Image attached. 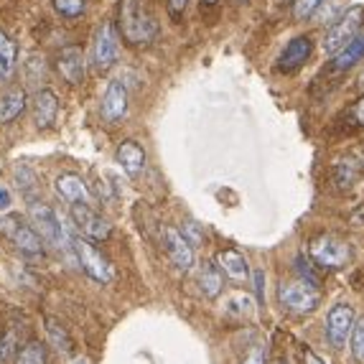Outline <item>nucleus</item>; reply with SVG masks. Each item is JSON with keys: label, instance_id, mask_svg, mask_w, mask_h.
<instances>
[{"label": "nucleus", "instance_id": "obj_1", "mask_svg": "<svg viewBox=\"0 0 364 364\" xmlns=\"http://www.w3.org/2000/svg\"><path fill=\"white\" fill-rule=\"evenodd\" d=\"M28 217H31V225L33 230L41 235L43 242L54 245L59 252H64L69 262L77 265V257H74V245H72V232L74 227L67 225V219L56 214L49 204H43V201H31L28 204Z\"/></svg>", "mask_w": 364, "mask_h": 364}, {"label": "nucleus", "instance_id": "obj_2", "mask_svg": "<svg viewBox=\"0 0 364 364\" xmlns=\"http://www.w3.org/2000/svg\"><path fill=\"white\" fill-rule=\"evenodd\" d=\"M130 46H146L156 41L158 21L146 0H122L120 3V31H117Z\"/></svg>", "mask_w": 364, "mask_h": 364}, {"label": "nucleus", "instance_id": "obj_3", "mask_svg": "<svg viewBox=\"0 0 364 364\" xmlns=\"http://www.w3.org/2000/svg\"><path fill=\"white\" fill-rule=\"evenodd\" d=\"M72 245H74V257H77V265L90 275L92 280H97L102 286L115 280V265L102 255V250H97L95 245L82 237L77 230L72 232Z\"/></svg>", "mask_w": 364, "mask_h": 364}, {"label": "nucleus", "instance_id": "obj_4", "mask_svg": "<svg viewBox=\"0 0 364 364\" xmlns=\"http://www.w3.org/2000/svg\"><path fill=\"white\" fill-rule=\"evenodd\" d=\"M309 255L316 267H321L326 273H334V270L346 267V262L352 260V245L336 235H321L311 242Z\"/></svg>", "mask_w": 364, "mask_h": 364}, {"label": "nucleus", "instance_id": "obj_5", "mask_svg": "<svg viewBox=\"0 0 364 364\" xmlns=\"http://www.w3.org/2000/svg\"><path fill=\"white\" fill-rule=\"evenodd\" d=\"M278 304L283 311L293 316L314 314L321 304V291L306 280H291V283H280L278 286Z\"/></svg>", "mask_w": 364, "mask_h": 364}, {"label": "nucleus", "instance_id": "obj_6", "mask_svg": "<svg viewBox=\"0 0 364 364\" xmlns=\"http://www.w3.org/2000/svg\"><path fill=\"white\" fill-rule=\"evenodd\" d=\"M117 56H120V33L112 21H102L92 36V67L95 72L105 74L115 67Z\"/></svg>", "mask_w": 364, "mask_h": 364}, {"label": "nucleus", "instance_id": "obj_7", "mask_svg": "<svg viewBox=\"0 0 364 364\" xmlns=\"http://www.w3.org/2000/svg\"><path fill=\"white\" fill-rule=\"evenodd\" d=\"M362 26H364V6L362 3L349 6L339 16V21H334V23L328 26L326 36H323V51L326 54H336L341 46H346V43L357 36L359 31H362Z\"/></svg>", "mask_w": 364, "mask_h": 364}, {"label": "nucleus", "instance_id": "obj_8", "mask_svg": "<svg viewBox=\"0 0 364 364\" xmlns=\"http://www.w3.org/2000/svg\"><path fill=\"white\" fill-rule=\"evenodd\" d=\"M0 232H3V235H6L8 240L21 250V252H26V255H38V252L43 250L41 235L33 230V225H26L18 214L0 217Z\"/></svg>", "mask_w": 364, "mask_h": 364}, {"label": "nucleus", "instance_id": "obj_9", "mask_svg": "<svg viewBox=\"0 0 364 364\" xmlns=\"http://www.w3.org/2000/svg\"><path fill=\"white\" fill-rule=\"evenodd\" d=\"M72 222H74V230H77L79 235H85L87 240L102 242V240H107V237L112 235L109 222L97 209L90 207V204H72Z\"/></svg>", "mask_w": 364, "mask_h": 364}, {"label": "nucleus", "instance_id": "obj_10", "mask_svg": "<svg viewBox=\"0 0 364 364\" xmlns=\"http://www.w3.org/2000/svg\"><path fill=\"white\" fill-rule=\"evenodd\" d=\"M357 321L354 309L349 304H334L326 314V339L334 349H344L346 339L352 334V326Z\"/></svg>", "mask_w": 364, "mask_h": 364}, {"label": "nucleus", "instance_id": "obj_11", "mask_svg": "<svg viewBox=\"0 0 364 364\" xmlns=\"http://www.w3.org/2000/svg\"><path fill=\"white\" fill-rule=\"evenodd\" d=\"M311 54H314V38H311L309 33L293 36L291 41L286 43V49L280 51L275 69H278L280 74H293L311 59Z\"/></svg>", "mask_w": 364, "mask_h": 364}, {"label": "nucleus", "instance_id": "obj_12", "mask_svg": "<svg viewBox=\"0 0 364 364\" xmlns=\"http://www.w3.org/2000/svg\"><path fill=\"white\" fill-rule=\"evenodd\" d=\"M164 250L176 270L188 273V270L194 267V260H196L194 247L188 245V240L181 235V230H176V227H164Z\"/></svg>", "mask_w": 364, "mask_h": 364}, {"label": "nucleus", "instance_id": "obj_13", "mask_svg": "<svg viewBox=\"0 0 364 364\" xmlns=\"http://www.w3.org/2000/svg\"><path fill=\"white\" fill-rule=\"evenodd\" d=\"M128 102H130L128 87L122 85L120 79L107 82V90H105V95H102V117L109 125L120 122L122 117L128 115Z\"/></svg>", "mask_w": 364, "mask_h": 364}, {"label": "nucleus", "instance_id": "obj_14", "mask_svg": "<svg viewBox=\"0 0 364 364\" xmlns=\"http://www.w3.org/2000/svg\"><path fill=\"white\" fill-rule=\"evenodd\" d=\"M54 191L64 201H69V204H90V207L95 204L90 188H87V181L79 173H61V176H56Z\"/></svg>", "mask_w": 364, "mask_h": 364}, {"label": "nucleus", "instance_id": "obj_15", "mask_svg": "<svg viewBox=\"0 0 364 364\" xmlns=\"http://www.w3.org/2000/svg\"><path fill=\"white\" fill-rule=\"evenodd\" d=\"M56 67H59V74L67 79L69 85H82V82H85V74H87L85 51L79 49V46H67V49H61Z\"/></svg>", "mask_w": 364, "mask_h": 364}, {"label": "nucleus", "instance_id": "obj_16", "mask_svg": "<svg viewBox=\"0 0 364 364\" xmlns=\"http://www.w3.org/2000/svg\"><path fill=\"white\" fill-rule=\"evenodd\" d=\"M56 117H59V97L51 90H38L36 97H33V122H36V128H54Z\"/></svg>", "mask_w": 364, "mask_h": 364}, {"label": "nucleus", "instance_id": "obj_17", "mask_svg": "<svg viewBox=\"0 0 364 364\" xmlns=\"http://www.w3.org/2000/svg\"><path fill=\"white\" fill-rule=\"evenodd\" d=\"M115 161L122 166V171L128 173L130 178H138L143 171H146V151L140 143L135 140H122L115 151Z\"/></svg>", "mask_w": 364, "mask_h": 364}, {"label": "nucleus", "instance_id": "obj_18", "mask_svg": "<svg viewBox=\"0 0 364 364\" xmlns=\"http://www.w3.org/2000/svg\"><path fill=\"white\" fill-rule=\"evenodd\" d=\"M362 59H364V31H359L357 36L346 43V46H341L336 54H331V69L346 72V69L357 67Z\"/></svg>", "mask_w": 364, "mask_h": 364}, {"label": "nucleus", "instance_id": "obj_19", "mask_svg": "<svg viewBox=\"0 0 364 364\" xmlns=\"http://www.w3.org/2000/svg\"><path fill=\"white\" fill-rule=\"evenodd\" d=\"M362 173H364V158L359 161L357 156L339 158L334 164V168H331V176H334V183L339 188H352L362 178Z\"/></svg>", "mask_w": 364, "mask_h": 364}, {"label": "nucleus", "instance_id": "obj_20", "mask_svg": "<svg viewBox=\"0 0 364 364\" xmlns=\"http://www.w3.org/2000/svg\"><path fill=\"white\" fill-rule=\"evenodd\" d=\"M217 267L227 278L242 283V280L250 278V265L245 260V255H240L237 250H219L217 252Z\"/></svg>", "mask_w": 364, "mask_h": 364}, {"label": "nucleus", "instance_id": "obj_21", "mask_svg": "<svg viewBox=\"0 0 364 364\" xmlns=\"http://www.w3.org/2000/svg\"><path fill=\"white\" fill-rule=\"evenodd\" d=\"M28 105V97H26V90L16 87V90H8L3 97H0V125H8L16 117H21V112Z\"/></svg>", "mask_w": 364, "mask_h": 364}, {"label": "nucleus", "instance_id": "obj_22", "mask_svg": "<svg viewBox=\"0 0 364 364\" xmlns=\"http://www.w3.org/2000/svg\"><path fill=\"white\" fill-rule=\"evenodd\" d=\"M199 291H201V296L209 298V301L219 298V293L225 291V275H222V270L217 267V262H207V265L201 267Z\"/></svg>", "mask_w": 364, "mask_h": 364}, {"label": "nucleus", "instance_id": "obj_23", "mask_svg": "<svg viewBox=\"0 0 364 364\" xmlns=\"http://www.w3.org/2000/svg\"><path fill=\"white\" fill-rule=\"evenodd\" d=\"M43 328H46V339H49V344L54 346L56 352L61 354H72V336H69L67 326L59 321V318H51V316H46L43 318Z\"/></svg>", "mask_w": 364, "mask_h": 364}, {"label": "nucleus", "instance_id": "obj_24", "mask_svg": "<svg viewBox=\"0 0 364 364\" xmlns=\"http://www.w3.org/2000/svg\"><path fill=\"white\" fill-rule=\"evenodd\" d=\"M16 56H18L16 41L6 31H0V82H8L16 74Z\"/></svg>", "mask_w": 364, "mask_h": 364}, {"label": "nucleus", "instance_id": "obj_25", "mask_svg": "<svg viewBox=\"0 0 364 364\" xmlns=\"http://www.w3.org/2000/svg\"><path fill=\"white\" fill-rule=\"evenodd\" d=\"M16 364H46V346L41 341H26L16 352Z\"/></svg>", "mask_w": 364, "mask_h": 364}, {"label": "nucleus", "instance_id": "obj_26", "mask_svg": "<svg viewBox=\"0 0 364 364\" xmlns=\"http://www.w3.org/2000/svg\"><path fill=\"white\" fill-rule=\"evenodd\" d=\"M252 309H255V304H252V298L247 296V293H235V296L227 301V314L230 316H240V318H245V316L252 314Z\"/></svg>", "mask_w": 364, "mask_h": 364}, {"label": "nucleus", "instance_id": "obj_27", "mask_svg": "<svg viewBox=\"0 0 364 364\" xmlns=\"http://www.w3.org/2000/svg\"><path fill=\"white\" fill-rule=\"evenodd\" d=\"M349 346H352V357L357 364H364V316L357 318L352 326V334H349Z\"/></svg>", "mask_w": 364, "mask_h": 364}, {"label": "nucleus", "instance_id": "obj_28", "mask_svg": "<svg viewBox=\"0 0 364 364\" xmlns=\"http://www.w3.org/2000/svg\"><path fill=\"white\" fill-rule=\"evenodd\" d=\"M326 0H293V18L296 21H309Z\"/></svg>", "mask_w": 364, "mask_h": 364}, {"label": "nucleus", "instance_id": "obj_29", "mask_svg": "<svg viewBox=\"0 0 364 364\" xmlns=\"http://www.w3.org/2000/svg\"><path fill=\"white\" fill-rule=\"evenodd\" d=\"M54 8L64 18H79V16L85 13L87 3L85 0H54Z\"/></svg>", "mask_w": 364, "mask_h": 364}, {"label": "nucleus", "instance_id": "obj_30", "mask_svg": "<svg viewBox=\"0 0 364 364\" xmlns=\"http://www.w3.org/2000/svg\"><path fill=\"white\" fill-rule=\"evenodd\" d=\"M16 352H18V336L13 334V331L0 336V364H6L8 359L16 357Z\"/></svg>", "mask_w": 364, "mask_h": 364}, {"label": "nucleus", "instance_id": "obj_31", "mask_svg": "<svg viewBox=\"0 0 364 364\" xmlns=\"http://www.w3.org/2000/svg\"><path fill=\"white\" fill-rule=\"evenodd\" d=\"M242 364H267V344L257 341V344L252 346L247 354H245Z\"/></svg>", "mask_w": 364, "mask_h": 364}, {"label": "nucleus", "instance_id": "obj_32", "mask_svg": "<svg viewBox=\"0 0 364 364\" xmlns=\"http://www.w3.org/2000/svg\"><path fill=\"white\" fill-rule=\"evenodd\" d=\"M181 235L186 237L188 245H191V247H196V245H201V240H204V232H201V227L196 225V222H191V219H188V222H183Z\"/></svg>", "mask_w": 364, "mask_h": 364}, {"label": "nucleus", "instance_id": "obj_33", "mask_svg": "<svg viewBox=\"0 0 364 364\" xmlns=\"http://www.w3.org/2000/svg\"><path fill=\"white\" fill-rule=\"evenodd\" d=\"M186 8H188V0H166V11H168L173 23H181Z\"/></svg>", "mask_w": 364, "mask_h": 364}, {"label": "nucleus", "instance_id": "obj_34", "mask_svg": "<svg viewBox=\"0 0 364 364\" xmlns=\"http://www.w3.org/2000/svg\"><path fill=\"white\" fill-rule=\"evenodd\" d=\"M296 265H298V273H301V278L306 280V283H311V286H318V275L314 273V267H311L309 260H304V255L296 257Z\"/></svg>", "mask_w": 364, "mask_h": 364}, {"label": "nucleus", "instance_id": "obj_35", "mask_svg": "<svg viewBox=\"0 0 364 364\" xmlns=\"http://www.w3.org/2000/svg\"><path fill=\"white\" fill-rule=\"evenodd\" d=\"M349 120H352L354 128H364V92H362V97L349 107Z\"/></svg>", "mask_w": 364, "mask_h": 364}, {"label": "nucleus", "instance_id": "obj_36", "mask_svg": "<svg viewBox=\"0 0 364 364\" xmlns=\"http://www.w3.org/2000/svg\"><path fill=\"white\" fill-rule=\"evenodd\" d=\"M252 283H255L257 298H260V304H262V296H265V270H255V273H252Z\"/></svg>", "mask_w": 364, "mask_h": 364}, {"label": "nucleus", "instance_id": "obj_37", "mask_svg": "<svg viewBox=\"0 0 364 364\" xmlns=\"http://www.w3.org/2000/svg\"><path fill=\"white\" fill-rule=\"evenodd\" d=\"M11 204H13L11 191H8V188L0 183V212H8V209H11Z\"/></svg>", "mask_w": 364, "mask_h": 364}, {"label": "nucleus", "instance_id": "obj_38", "mask_svg": "<svg viewBox=\"0 0 364 364\" xmlns=\"http://www.w3.org/2000/svg\"><path fill=\"white\" fill-rule=\"evenodd\" d=\"M352 225L364 227V204H359V207L354 209V214H352Z\"/></svg>", "mask_w": 364, "mask_h": 364}, {"label": "nucleus", "instance_id": "obj_39", "mask_svg": "<svg viewBox=\"0 0 364 364\" xmlns=\"http://www.w3.org/2000/svg\"><path fill=\"white\" fill-rule=\"evenodd\" d=\"M304 359H306V364H326L323 359L316 357V354L311 352V349H306V352H304Z\"/></svg>", "mask_w": 364, "mask_h": 364}, {"label": "nucleus", "instance_id": "obj_40", "mask_svg": "<svg viewBox=\"0 0 364 364\" xmlns=\"http://www.w3.org/2000/svg\"><path fill=\"white\" fill-rule=\"evenodd\" d=\"M219 0H201V8H217Z\"/></svg>", "mask_w": 364, "mask_h": 364}, {"label": "nucleus", "instance_id": "obj_41", "mask_svg": "<svg viewBox=\"0 0 364 364\" xmlns=\"http://www.w3.org/2000/svg\"><path fill=\"white\" fill-rule=\"evenodd\" d=\"M357 90H359V92H364V69L359 72V77H357Z\"/></svg>", "mask_w": 364, "mask_h": 364}, {"label": "nucleus", "instance_id": "obj_42", "mask_svg": "<svg viewBox=\"0 0 364 364\" xmlns=\"http://www.w3.org/2000/svg\"><path fill=\"white\" fill-rule=\"evenodd\" d=\"M72 364H87V359H85V357H77V359H74Z\"/></svg>", "mask_w": 364, "mask_h": 364}, {"label": "nucleus", "instance_id": "obj_43", "mask_svg": "<svg viewBox=\"0 0 364 364\" xmlns=\"http://www.w3.org/2000/svg\"><path fill=\"white\" fill-rule=\"evenodd\" d=\"M273 364H288V362H286V359H275Z\"/></svg>", "mask_w": 364, "mask_h": 364}, {"label": "nucleus", "instance_id": "obj_44", "mask_svg": "<svg viewBox=\"0 0 364 364\" xmlns=\"http://www.w3.org/2000/svg\"><path fill=\"white\" fill-rule=\"evenodd\" d=\"M240 3H247V0H240Z\"/></svg>", "mask_w": 364, "mask_h": 364}]
</instances>
